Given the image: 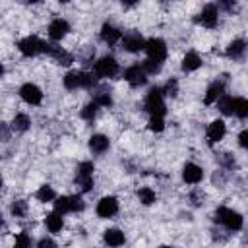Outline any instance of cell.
Returning <instances> with one entry per match:
<instances>
[{"instance_id": "d4e9b609", "label": "cell", "mask_w": 248, "mask_h": 248, "mask_svg": "<svg viewBox=\"0 0 248 248\" xmlns=\"http://www.w3.org/2000/svg\"><path fill=\"white\" fill-rule=\"evenodd\" d=\"M138 198H140V202L141 203H145V205H151L153 202H155V192L151 190V188H141L140 192H138Z\"/></svg>"}, {"instance_id": "d6a6232c", "label": "cell", "mask_w": 248, "mask_h": 248, "mask_svg": "<svg viewBox=\"0 0 248 248\" xmlns=\"http://www.w3.org/2000/svg\"><path fill=\"white\" fill-rule=\"evenodd\" d=\"M93 101H95V103H97L99 107H101V105H103V107H108V105L112 103V99H110V95H108V93H105V91H101V93H97Z\"/></svg>"}, {"instance_id": "5b68a950", "label": "cell", "mask_w": 248, "mask_h": 248, "mask_svg": "<svg viewBox=\"0 0 248 248\" xmlns=\"http://www.w3.org/2000/svg\"><path fill=\"white\" fill-rule=\"evenodd\" d=\"M17 48H19V52L23 56H35V54H39V52L45 50V43L39 37L29 35V37H25V39H21L17 43Z\"/></svg>"}, {"instance_id": "f546056e", "label": "cell", "mask_w": 248, "mask_h": 248, "mask_svg": "<svg viewBox=\"0 0 248 248\" xmlns=\"http://www.w3.org/2000/svg\"><path fill=\"white\" fill-rule=\"evenodd\" d=\"M14 248H31V236L27 232H19L16 234V244Z\"/></svg>"}, {"instance_id": "7402d4cb", "label": "cell", "mask_w": 248, "mask_h": 248, "mask_svg": "<svg viewBox=\"0 0 248 248\" xmlns=\"http://www.w3.org/2000/svg\"><path fill=\"white\" fill-rule=\"evenodd\" d=\"M244 50H246V43L242 39H236L227 46V56L229 58H240L244 54Z\"/></svg>"}, {"instance_id": "f1b7e54d", "label": "cell", "mask_w": 248, "mask_h": 248, "mask_svg": "<svg viewBox=\"0 0 248 248\" xmlns=\"http://www.w3.org/2000/svg\"><path fill=\"white\" fill-rule=\"evenodd\" d=\"M54 190L50 188V186H41L39 188V192H37V198L41 200V202H52L54 200Z\"/></svg>"}, {"instance_id": "1f68e13d", "label": "cell", "mask_w": 248, "mask_h": 248, "mask_svg": "<svg viewBox=\"0 0 248 248\" xmlns=\"http://www.w3.org/2000/svg\"><path fill=\"white\" fill-rule=\"evenodd\" d=\"M163 128H165L163 116H151V118H149V130H151V132H161Z\"/></svg>"}, {"instance_id": "cb8c5ba5", "label": "cell", "mask_w": 248, "mask_h": 248, "mask_svg": "<svg viewBox=\"0 0 248 248\" xmlns=\"http://www.w3.org/2000/svg\"><path fill=\"white\" fill-rule=\"evenodd\" d=\"M29 124H31V120H29L27 114H16V118L12 122V128L17 130V132H25L29 128Z\"/></svg>"}, {"instance_id": "52a82bcc", "label": "cell", "mask_w": 248, "mask_h": 248, "mask_svg": "<svg viewBox=\"0 0 248 248\" xmlns=\"http://www.w3.org/2000/svg\"><path fill=\"white\" fill-rule=\"evenodd\" d=\"M145 50H147V58L151 60L163 62L167 58V45L163 39H149L145 45Z\"/></svg>"}, {"instance_id": "e575fe53", "label": "cell", "mask_w": 248, "mask_h": 248, "mask_svg": "<svg viewBox=\"0 0 248 248\" xmlns=\"http://www.w3.org/2000/svg\"><path fill=\"white\" fill-rule=\"evenodd\" d=\"M176 91H178V83H176V79L167 81V85H165V93H167V95H170V97H174V95H176Z\"/></svg>"}, {"instance_id": "836d02e7", "label": "cell", "mask_w": 248, "mask_h": 248, "mask_svg": "<svg viewBox=\"0 0 248 248\" xmlns=\"http://www.w3.org/2000/svg\"><path fill=\"white\" fill-rule=\"evenodd\" d=\"M25 211H27L25 202H14V203H12V213H14L16 217H23Z\"/></svg>"}, {"instance_id": "9a60e30c", "label": "cell", "mask_w": 248, "mask_h": 248, "mask_svg": "<svg viewBox=\"0 0 248 248\" xmlns=\"http://www.w3.org/2000/svg\"><path fill=\"white\" fill-rule=\"evenodd\" d=\"M182 176L188 184H198L203 178V170H202V167H198L194 163H186L182 169Z\"/></svg>"}, {"instance_id": "4316f807", "label": "cell", "mask_w": 248, "mask_h": 248, "mask_svg": "<svg viewBox=\"0 0 248 248\" xmlns=\"http://www.w3.org/2000/svg\"><path fill=\"white\" fill-rule=\"evenodd\" d=\"M219 108L223 114H234V99L232 97H223L219 101Z\"/></svg>"}, {"instance_id": "277c9868", "label": "cell", "mask_w": 248, "mask_h": 248, "mask_svg": "<svg viewBox=\"0 0 248 248\" xmlns=\"http://www.w3.org/2000/svg\"><path fill=\"white\" fill-rule=\"evenodd\" d=\"M95 83V78L85 72H68L64 76V85L68 89H78V87H91Z\"/></svg>"}, {"instance_id": "2e32d148", "label": "cell", "mask_w": 248, "mask_h": 248, "mask_svg": "<svg viewBox=\"0 0 248 248\" xmlns=\"http://www.w3.org/2000/svg\"><path fill=\"white\" fill-rule=\"evenodd\" d=\"M101 39H103L105 43H108V45H114V43H118V41L122 39V33H120L114 25L105 23V25L101 27Z\"/></svg>"}, {"instance_id": "74e56055", "label": "cell", "mask_w": 248, "mask_h": 248, "mask_svg": "<svg viewBox=\"0 0 248 248\" xmlns=\"http://www.w3.org/2000/svg\"><path fill=\"white\" fill-rule=\"evenodd\" d=\"M161 248H172V246H161Z\"/></svg>"}, {"instance_id": "484cf974", "label": "cell", "mask_w": 248, "mask_h": 248, "mask_svg": "<svg viewBox=\"0 0 248 248\" xmlns=\"http://www.w3.org/2000/svg\"><path fill=\"white\" fill-rule=\"evenodd\" d=\"M234 114L240 118L248 116V99H234Z\"/></svg>"}, {"instance_id": "8fae6325", "label": "cell", "mask_w": 248, "mask_h": 248, "mask_svg": "<svg viewBox=\"0 0 248 248\" xmlns=\"http://www.w3.org/2000/svg\"><path fill=\"white\" fill-rule=\"evenodd\" d=\"M68 31H70V23L66 19H60V17L50 21V25H48V37L52 41H60L62 37L68 35Z\"/></svg>"}, {"instance_id": "d590c367", "label": "cell", "mask_w": 248, "mask_h": 248, "mask_svg": "<svg viewBox=\"0 0 248 248\" xmlns=\"http://www.w3.org/2000/svg\"><path fill=\"white\" fill-rule=\"evenodd\" d=\"M39 248H58V246H56V242L50 240V238H41V240H39Z\"/></svg>"}, {"instance_id": "4dcf8cb0", "label": "cell", "mask_w": 248, "mask_h": 248, "mask_svg": "<svg viewBox=\"0 0 248 248\" xmlns=\"http://www.w3.org/2000/svg\"><path fill=\"white\" fill-rule=\"evenodd\" d=\"M161 64H163V62H157V60L147 58V60L143 62V70H145V74H159V72H161Z\"/></svg>"}, {"instance_id": "83f0119b", "label": "cell", "mask_w": 248, "mask_h": 248, "mask_svg": "<svg viewBox=\"0 0 248 248\" xmlns=\"http://www.w3.org/2000/svg\"><path fill=\"white\" fill-rule=\"evenodd\" d=\"M97 108H99V105H97L95 101L89 103V105H85V107L81 108V118H83V120H93L95 114H97Z\"/></svg>"}, {"instance_id": "d6986e66", "label": "cell", "mask_w": 248, "mask_h": 248, "mask_svg": "<svg viewBox=\"0 0 248 248\" xmlns=\"http://www.w3.org/2000/svg\"><path fill=\"white\" fill-rule=\"evenodd\" d=\"M202 66V58L196 54V52H188L184 58H182V70L184 72H194Z\"/></svg>"}, {"instance_id": "7a4b0ae2", "label": "cell", "mask_w": 248, "mask_h": 248, "mask_svg": "<svg viewBox=\"0 0 248 248\" xmlns=\"http://www.w3.org/2000/svg\"><path fill=\"white\" fill-rule=\"evenodd\" d=\"M215 221L221 223V225H225L229 231H238L242 227V217L236 211L229 209V207H219L215 211Z\"/></svg>"}, {"instance_id": "ffe728a7", "label": "cell", "mask_w": 248, "mask_h": 248, "mask_svg": "<svg viewBox=\"0 0 248 248\" xmlns=\"http://www.w3.org/2000/svg\"><path fill=\"white\" fill-rule=\"evenodd\" d=\"M105 242L108 246H122L124 244V232H120L118 229H108L105 231Z\"/></svg>"}, {"instance_id": "8d00e7d4", "label": "cell", "mask_w": 248, "mask_h": 248, "mask_svg": "<svg viewBox=\"0 0 248 248\" xmlns=\"http://www.w3.org/2000/svg\"><path fill=\"white\" fill-rule=\"evenodd\" d=\"M238 143H240V147L248 149V130L240 132V136H238Z\"/></svg>"}, {"instance_id": "30bf717a", "label": "cell", "mask_w": 248, "mask_h": 248, "mask_svg": "<svg viewBox=\"0 0 248 248\" xmlns=\"http://www.w3.org/2000/svg\"><path fill=\"white\" fill-rule=\"evenodd\" d=\"M217 8L213 6V4H207L202 12H200V16L196 17V21L198 23H202L203 27H215L217 25Z\"/></svg>"}, {"instance_id": "9c48e42d", "label": "cell", "mask_w": 248, "mask_h": 248, "mask_svg": "<svg viewBox=\"0 0 248 248\" xmlns=\"http://www.w3.org/2000/svg\"><path fill=\"white\" fill-rule=\"evenodd\" d=\"M19 95H21V99H23L25 103H29V105H39V103L43 101V93H41V89H39L35 83H25V85H21Z\"/></svg>"}, {"instance_id": "44dd1931", "label": "cell", "mask_w": 248, "mask_h": 248, "mask_svg": "<svg viewBox=\"0 0 248 248\" xmlns=\"http://www.w3.org/2000/svg\"><path fill=\"white\" fill-rule=\"evenodd\" d=\"M221 93H223V83H221V81L211 83L209 89H207V93H205V97H203V103H205V105L215 103V101L221 97Z\"/></svg>"}, {"instance_id": "603a6c76", "label": "cell", "mask_w": 248, "mask_h": 248, "mask_svg": "<svg viewBox=\"0 0 248 248\" xmlns=\"http://www.w3.org/2000/svg\"><path fill=\"white\" fill-rule=\"evenodd\" d=\"M45 223H46V229L50 231V232H58V231H62V215L60 213H48L46 217H45Z\"/></svg>"}, {"instance_id": "7c38bea8", "label": "cell", "mask_w": 248, "mask_h": 248, "mask_svg": "<svg viewBox=\"0 0 248 248\" xmlns=\"http://www.w3.org/2000/svg\"><path fill=\"white\" fill-rule=\"evenodd\" d=\"M147 74H145V70H143V66H130L126 72H124V78H126V81L130 83V85H134V87H138V85H143L145 83V78Z\"/></svg>"}, {"instance_id": "4fadbf2b", "label": "cell", "mask_w": 248, "mask_h": 248, "mask_svg": "<svg viewBox=\"0 0 248 248\" xmlns=\"http://www.w3.org/2000/svg\"><path fill=\"white\" fill-rule=\"evenodd\" d=\"M116 211H118V202H116V198H112V196L103 198V200L97 203V215H99V217H112Z\"/></svg>"}, {"instance_id": "ac0fdd59", "label": "cell", "mask_w": 248, "mask_h": 248, "mask_svg": "<svg viewBox=\"0 0 248 248\" xmlns=\"http://www.w3.org/2000/svg\"><path fill=\"white\" fill-rule=\"evenodd\" d=\"M89 147H91L93 153H103V151L108 149V138H105L103 134H95L89 140Z\"/></svg>"}, {"instance_id": "ba28073f", "label": "cell", "mask_w": 248, "mask_h": 248, "mask_svg": "<svg viewBox=\"0 0 248 248\" xmlns=\"http://www.w3.org/2000/svg\"><path fill=\"white\" fill-rule=\"evenodd\" d=\"M118 72V62L112 56H105L95 62V74L101 78H112Z\"/></svg>"}, {"instance_id": "8992f818", "label": "cell", "mask_w": 248, "mask_h": 248, "mask_svg": "<svg viewBox=\"0 0 248 248\" xmlns=\"http://www.w3.org/2000/svg\"><path fill=\"white\" fill-rule=\"evenodd\" d=\"M54 209H56V213L81 211L83 209V202H81L79 196H64V198H58L54 202Z\"/></svg>"}, {"instance_id": "5bb4252c", "label": "cell", "mask_w": 248, "mask_h": 248, "mask_svg": "<svg viewBox=\"0 0 248 248\" xmlns=\"http://www.w3.org/2000/svg\"><path fill=\"white\" fill-rule=\"evenodd\" d=\"M122 45H124V48L128 52H138V50H143L145 48L147 41H143V37L138 35V33H130V35H126L122 39Z\"/></svg>"}, {"instance_id": "6da1fadb", "label": "cell", "mask_w": 248, "mask_h": 248, "mask_svg": "<svg viewBox=\"0 0 248 248\" xmlns=\"http://www.w3.org/2000/svg\"><path fill=\"white\" fill-rule=\"evenodd\" d=\"M145 108L149 110L151 116H163L165 114V101H163V91L159 87L149 89L147 97H145Z\"/></svg>"}, {"instance_id": "3957f363", "label": "cell", "mask_w": 248, "mask_h": 248, "mask_svg": "<svg viewBox=\"0 0 248 248\" xmlns=\"http://www.w3.org/2000/svg\"><path fill=\"white\" fill-rule=\"evenodd\" d=\"M76 186L79 188V192H89L93 186V163L83 161L78 167V174H76Z\"/></svg>"}, {"instance_id": "e0dca14e", "label": "cell", "mask_w": 248, "mask_h": 248, "mask_svg": "<svg viewBox=\"0 0 248 248\" xmlns=\"http://www.w3.org/2000/svg\"><path fill=\"white\" fill-rule=\"evenodd\" d=\"M223 136H225V122L223 120H213L209 124V128H207V140H209V143H215V141L223 140Z\"/></svg>"}]
</instances>
